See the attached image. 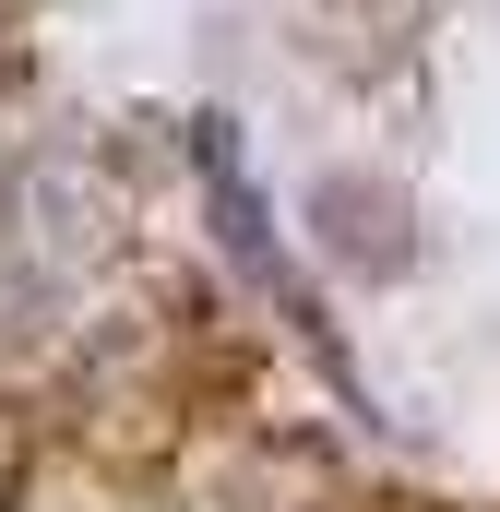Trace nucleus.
I'll return each instance as SVG.
<instances>
[{"mask_svg":"<svg viewBox=\"0 0 500 512\" xmlns=\"http://www.w3.org/2000/svg\"><path fill=\"white\" fill-rule=\"evenodd\" d=\"M310 215H322V251L358 262V274H405V262H417V239H405V191L370 179V167H322Z\"/></svg>","mask_w":500,"mask_h":512,"instance_id":"1","label":"nucleus"}]
</instances>
